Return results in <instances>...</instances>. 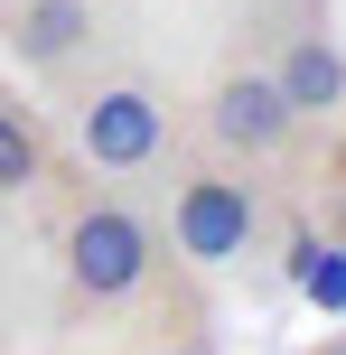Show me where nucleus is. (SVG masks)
Wrapping results in <instances>:
<instances>
[{"label":"nucleus","mask_w":346,"mask_h":355,"mask_svg":"<svg viewBox=\"0 0 346 355\" xmlns=\"http://www.w3.org/2000/svg\"><path fill=\"white\" fill-rule=\"evenodd\" d=\"M37 196H47V262L75 318H131L168 290L178 252L159 234L150 187H112V178H85L75 159H56Z\"/></svg>","instance_id":"nucleus-1"},{"label":"nucleus","mask_w":346,"mask_h":355,"mask_svg":"<svg viewBox=\"0 0 346 355\" xmlns=\"http://www.w3.org/2000/svg\"><path fill=\"white\" fill-rule=\"evenodd\" d=\"M56 141L85 178H112V187H150L187 141V103L150 56L103 47L94 66H75L56 85Z\"/></svg>","instance_id":"nucleus-2"},{"label":"nucleus","mask_w":346,"mask_h":355,"mask_svg":"<svg viewBox=\"0 0 346 355\" xmlns=\"http://www.w3.org/2000/svg\"><path fill=\"white\" fill-rule=\"evenodd\" d=\"M150 206H159V234L178 252V271H243L262 243H272V178L225 159L206 141H178V159L150 178Z\"/></svg>","instance_id":"nucleus-3"},{"label":"nucleus","mask_w":346,"mask_h":355,"mask_svg":"<svg viewBox=\"0 0 346 355\" xmlns=\"http://www.w3.org/2000/svg\"><path fill=\"white\" fill-rule=\"evenodd\" d=\"M187 141H206V150H225V159H243V168L272 178L281 159H291L300 122H291V103H281L272 66L234 47V56H225V66L197 85V103H187Z\"/></svg>","instance_id":"nucleus-4"},{"label":"nucleus","mask_w":346,"mask_h":355,"mask_svg":"<svg viewBox=\"0 0 346 355\" xmlns=\"http://www.w3.org/2000/svg\"><path fill=\"white\" fill-rule=\"evenodd\" d=\"M112 47V0H0V56L28 85H66Z\"/></svg>","instance_id":"nucleus-5"},{"label":"nucleus","mask_w":346,"mask_h":355,"mask_svg":"<svg viewBox=\"0 0 346 355\" xmlns=\"http://www.w3.org/2000/svg\"><path fill=\"white\" fill-rule=\"evenodd\" d=\"M66 159V141H56V112L37 103V94H19V75H0V206H19V196H37Z\"/></svg>","instance_id":"nucleus-6"},{"label":"nucleus","mask_w":346,"mask_h":355,"mask_svg":"<svg viewBox=\"0 0 346 355\" xmlns=\"http://www.w3.org/2000/svg\"><path fill=\"white\" fill-rule=\"evenodd\" d=\"M141 355H206V337H197V327H187V337H178V346H168V337H159V346H141Z\"/></svg>","instance_id":"nucleus-7"},{"label":"nucleus","mask_w":346,"mask_h":355,"mask_svg":"<svg viewBox=\"0 0 346 355\" xmlns=\"http://www.w3.org/2000/svg\"><path fill=\"white\" fill-rule=\"evenodd\" d=\"M300 355H346V337H328V346H300Z\"/></svg>","instance_id":"nucleus-8"}]
</instances>
